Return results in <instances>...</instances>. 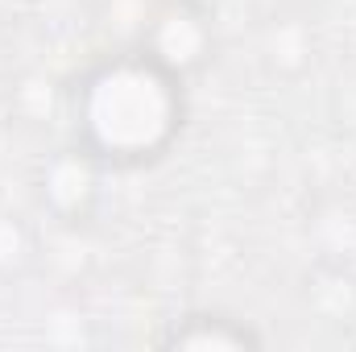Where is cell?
<instances>
[{
    "instance_id": "cell-1",
    "label": "cell",
    "mask_w": 356,
    "mask_h": 352,
    "mask_svg": "<svg viewBox=\"0 0 356 352\" xmlns=\"http://www.w3.org/2000/svg\"><path fill=\"white\" fill-rule=\"evenodd\" d=\"M71 129L108 170L149 166L186 129V88L145 50L99 58L71 91Z\"/></svg>"
},
{
    "instance_id": "cell-2",
    "label": "cell",
    "mask_w": 356,
    "mask_h": 352,
    "mask_svg": "<svg viewBox=\"0 0 356 352\" xmlns=\"http://www.w3.org/2000/svg\"><path fill=\"white\" fill-rule=\"evenodd\" d=\"M104 175L108 166L83 150L79 141L50 154L42 166H38V178H33V191H38V203L46 207L50 220L67 224V228H83L95 220L99 211V199H104Z\"/></svg>"
},
{
    "instance_id": "cell-3",
    "label": "cell",
    "mask_w": 356,
    "mask_h": 352,
    "mask_svg": "<svg viewBox=\"0 0 356 352\" xmlns=\"http://www.w3.org/2000/svg\"><path fill=\"white\" fill-rule=\"evenodd\" d=\"M141 50L186 83L211 63V50H216V29H211L207 8L186 4V0H166L145 25Z\"/></svg>"
},
{
    "instance_id": "cell-4",
    "label": "cell",
    "mask_w": 356,
    "mask_h": 352,
    "mask_svg": "<svg viewBox=\"0 0 356 352\" xmlns=\"http://www.w3.org/2000/svg\"><path fill=\"white\" fill-rule=\"evenodd\" d=\"M162 344L191 352H249L261 349V336L245 319H232V315H220V311H191V315L170 323Z\"/></svg>"
},
{
    "instance_id": "cell-5",
    "label": "cell",
    "mask_w": 356,
    "mask_h": 352,
    "mask_svg": "<svg viewBox=\"0 0 356 352\" xmlns=\"http://www.w3.org/2000/svg\"><path fill=\"white\" fill-rule=\"evenodd\" d=\"M33 262V232L21 220L0 216V273H21Z\"/></svg>"
},
{
    "instance_id": "cell-6",
    "label": "cell",
    "mask_w": 356,
    "mask_h": 352,
    "mask_svg": "<svg viewBox=\"0 0 356 352\" xmlns=\"http://www.w3.org/2000/svg\"><path fill=\"white\" fill-rule=\"evenodd\" d=\"M186 4H199V8H211L216 0H186Z\"/></svg>"
}]
</instances>
